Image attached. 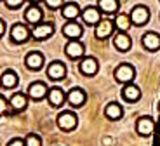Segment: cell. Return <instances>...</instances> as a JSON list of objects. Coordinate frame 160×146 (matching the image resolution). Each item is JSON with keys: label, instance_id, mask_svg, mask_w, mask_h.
<instances>
[{"label": "cell", "instance_id": "44dd1931", "mask_svg": "<svg viewBox=\"0 0 160 146\" xmlns=\"http://www.w3.org/2000/svg\"><path fill=\"white\" fill-rule=\"evenodd\" d=\"M64 92L63 89H59V87H52V89H49V94H47V99L49 103L52 104V106H61V104L64 103Z\"/></svg>", "mask_w": 160, "mask_h": 146}, {"label": "cell", "instance_id": "ffe728a7", "mask_svg": "<svg viewBox=\"0 0 160 146\" xmlns=\"http://www.w3.org/2000/svg\"><path fill=\"white\" fill-rule=\"evenodd\" d=\"M122 96H124V99L129 101V103H136L138 99L141 98V91H139V87L134 85V83H127L124 87V91H122Z\"/></svg>", "mask_w": 160, "mask_h": 146}, {"label": "cell", "instance_id": "7c38bea8", "mask_svg": "<svg viewBox=\"0 0 160 146\" xmlns=\"http://www.w3.org/2000/svg\"><path fill=\"white\" fill-rule=\"evenodd\" d=\"M64 54L72 58V59H78L84 56V45L78 42V40H70L66 43V47H64Z\"/></svg>", "mask_w": 160, "mask_h": 146}, {"label": "cell", "instance_id": "3957f363", "mask_svg": "<svg viewBox=\"0 0 160 146\" xmlns=\"http://www.w3.org/2000/svg\"><path fill=\"white\" fill-rule=\"evenodd\" d=\"M77 123H78L77 115L72 113V111H63V113L58 117V125L63 130H73L77 127Z\"/></svg>", "mask_w": 160, "mask_h": 146}, {"label": "cell", "instance_id": "f1b7e54d", "mask_svg": "<svg viewBox=\"0 0 160 146\" xmlns=\"http://www.w3.org/2000/svg\"><path fill=\"white\" fill-rule=\"evenodd\" d=\"M45 5H47L49 9H59L61 5H64L63 0H44Z\"/></svg>", "mask_w": 160, "mask_h": 146}, {"label": "cell", "instance_id": "52a82bcc", "mask_svg": "<svg viewBox=\"0 0 160 146\" xmlns=\"http://www.w3.org/2000/svg\"><path fill=\"white\" fill-rule=\"evenodd\" d=\"M47 75L51 80H61L66 75V66H64L61 61H52L47 66Z\"/></svg>", "mask_w": 160, "mask_h": 146}, {"label": "cell", "instance_id": "cb8c5ba5", "mask_svg": "<svg viewBox=\"0 0 160 146\" xmlns=\"http://www.w3.org/2000/svg\"><path fill=\"white\" fill-rule=\"evenodd\" d=\"M18 83V75L12 70H5L4 75H2V85L5 89H14Z\"/></svg>", "mask_w": 160, "mask_h": 146}, {"label": "cell", "instance_id": "4dcf8cb0", "mask_svg": "<svg viewBox=\"0 0 160 146\" xmlns=\"http://www.w3.org/2000/svg\"><path fill=\"white\" fill-rule=\"evenodd\" d=\"M0 30H2V32H0V35H4V33H5V23H4V19L0 21Z\"/></svg>", "mask_w": 160, "mask_h": 146}, {"label": "cell", "instance_id": "9a60e30c", "mask_svg": "<svg viewBox=\"0 0 160 146\" xmlns=\"http://www.w3.org/2000/svg\"><path fill=\"white\" fill-rule=\"evenodd\" d=\"M24 64H26L30 70H40V68L44 66V56L37 51L28 52L26 58H24Z\"/></svg>", "mask_w": 160, "mask_h": 146}, {"label": "cell", "instance_id": "5b68a950", "mask_svg": "<svg viewBox=\"0 0 160 146\" xmlns=\"http://www.w3.org/2000/svg\"><path fill=\"white\" fill-rule=\"evenodd\" d=\"M80 18L84 19L85 24L96 26V24L101 21V11H99V7H85L84 11H82V16Z\"/></svg>", "mask_w": 160, "mask_h": 146}, {"label": "cell", "instance_id": "d4e9b609", "mask_svg": "<svg viewBox=\"0 0 160 146\" xmlns=\"http://www.w3.org/2000/svg\"><path fill=\"white\" fill-rule=\"evenodd\" d=\"M26 104H28V101H26V96L21 94V92H18V94H14V96L11 98V106L14 108L16 111L24 110V108H26Z\"/></svg>", "mask_w": 160, "mask_h": 146}, {"label": "cell", "instance_id": "7a4b0ae2", "mask_svg": "<svg viewBox=\"0 0 160 146\" xmlns=\"http://www.w3.org/2000/svg\"><path fill=\"white\" fill-rule=\"evenodd\" d=\"M134 75H136L134 66H131V64H127V63L117 66V70H115V80H117V82H122V83L132 82Z\"/></svg>", "mask_w": 160, "mask_h": 146}, {"label": "cell", "instance_id": "f546056e", "mask_svg": "<svg viewBox=\"0 0 160 146\" xmlns=\"http://www.w3.org/2000/svg\"><path fill=\"white\" fill-rule=\"evenodd\" d=\"M7 146H26V143H24V139L14 138V139H11V141L7 143Z\"/></svg>", "mask_w": 160, "mask_h": 146}, {"label": "cell", "instance_id": "83f0119b", "mask_svg": "<svg viewBox=\"0 0 160 146\" xmlns=\"http://www.w3.org/2000/svg\"><path fill=\"white\" fill-rule=\"evenodd\" d=\"M4 2L9 9H19L24 4V0H4Z\"/></svg>", "mask_w": 160, "mask_h": 146}, {"label": "cell", "instance_id": "30bf717a", "mask_svg": "<svg viewBox=\"0 0 160 146\" xmlns=\"http://www.w3.org/2000/svg\"><path fill=\"white\" fill-rule=\"evenodd\" d=\"M153 129H155V122H153V118H150V117H141V118H138L136 122V130L139 136H150L153 132Z\"/></svg>", "mask_w": 160, "mask_h": 146}, {"label": "cell", "instance_id": "2e32d148", "mask_svg": "<svg viewBox=\"0 0 160 146\" xmlns=\"http://www.w3.org/2000/svg\"><path fill=\"white\" fill-rule=\"evenodd\" d=\"M80 73L85 77H92L98 73V61L94 58H84L80 61Z\"/></svg>", "mask_w": 160, "mask_h": 146}, {"label": "cell", "instance_id": "4316f807", "mask_svg": "<svg viewBox=\"0 0 160 146\" xmlns=\"http://www.w3.org/2000/svg\"><path fill=\"white\" fill-rule=\"evenodd\" d=\"M24 143H26V146H42V141L37 134H28L24 138Z\"/></svg>", "mask_w": 160, "mask_h": 146}, {"label": "cell", "instance_id": "1f68e13d", "mask_svg": "<svg viewBox=\"0 0 160 146\" xmlns=\"http://www.w3.org/2000/svg\"><path fill=\"white\" fill-rule=\"evenodd\" d=\"M30 2H32V4H37V2H40V0H30Z\"/></svg>", "mask_w": 160, "mask_h": 146}, {"label": "cell", "instance_id": "8992f818", "mask_svg": "<svg viewBox=\"0 0 160 146\" xmlns=\"http://www.w3.org/2000/svg\"><path fill=\"white\" fill-rule=\"evenodd\" d=\"M113 26H115L113 21L101 19L99 23L96 24V28H94V35H96L98 38H108V37L113 33Z\"/></svg>", "mask_w": 160, "mask_h": 146}, {"label": "cell", "instance_id": "ba28073f", "mask_svg": "<svg viewBox=\"0 0 160 146\" xmlns=\"http://www.w3.org/2000/svg\"><path fill=\"white\" fill-rule=\"evenodd\" d=\"M52 33H54L52 23H40V24H35L32 35H33V38H37V40H44V38H49Z\"/></svg>", "mask_w": 160, "mask_h": 146}, {"label": "cell", "instance_id": "7402d4cb", "mask_svg": "<svg viewBox=\"0 0 160 146\" xmlns=\"http://www.w3.org/2000/svg\"><path fill=\"white\" fill-rule=\"evenodd\" d=\"M98 7H99V11L106 12V14H113V12L118 11L120 4L118 0H98Z\"/></svg>", "mask_w": 160, "mask_h": 146}, {"label": "cell", "instance_id": "5bb4252c", "mask_svg": "<svg viewBox=\"0 0 160 146\" xmlns=\"http://www.w3.org/2000/svg\"><path fill=\"white\" fill-rule=\"evenodd\" d=\"M49 94V89L44 82H33L28 87V96L32 99H42Z\"/></svg>", "mask_w": 160, "mask_h": 146}, {"label": "cell", "instance_id": "ac0fdd59", "mask_svg": "<svg viewBox=\"0 0 160 146\" xmlns=\"http://www.w3.org/2000/svg\"><path fill=\"white\" fill-rule=\"evenodd\" d=\"M61 12L68 21H75L78 16H82V11H80L78 4H75V2H66L61 9Z\"/></svg>", "mask_w": 160, "mask_h": 146}, {"label": "cell", "instance_id": "603a6c76", "mask_svg": "<svg viewBox=\"0 0 160 146\" xmlns=\"http://www.w3.org/2000/svg\"><path fill=\"white\" fill-rule=\"evenodd\" d=\"M104 115H106V118H110V120L122 118V106H120V104H117V103L106 104V108H104Z\"/></svg>", "mask_w": 160, "mask_h": 146}, {"label": "cell", "instance_id": "9c48e42d", "mask_svg": "<svg viewBox=\"0 0 160 146\" xmlns=\"http://www.w3.org/2000/svg\"><path fill=\"white\" fill-rule=\"evenodd\" d=\"M82 26H80L77 21H68V23L63 26V35L70 40H78L82 37Z\"/></svg>", "mask_w": 160, "mask_h": 146}, {"label": "cell", "instance_id": "277c9868", "mask_svg": "<svg viewBox=\"0 0 160 146\" xmlns=\"http://www.w3.org/2000/svg\"><path fill=\"white\" fill-rule=\"evenodd\" d=\"M30 35H32V32L21 23H16L11 28V38H12V42H16V43H21L24 40H28Z\"/></svg>", "mask_w": 160, "mask_h": 146}, {"label": "cell", "instance_id": "d6986e66", "mask_svg": "<svg viewBox=\"0 0 160 146\" xmlns=\"http://www.w3.org/2000/svg\"><path fill=\"white\" fill-rule=\"evenodd\" d=\"M66 99H68V103L72 106H82L85 103V92L82 89H78V87H73L72 91L68 92Z\"/></svg>", "mask_w": 160, "mask_h": 146}, {"label": "cell", "instance_id": "484cf974", "mask_svg": "<svg viewBox=\"0 0 160 146\" xmlns=\"http://www.w3.org/2000/svg\"><path fill=\"white\" fill-rule=\"evenodd\" d=\"M115 26L118 28L120 32H127L129 28H131V16H127V14H118V16L115 18Z\"/></svg>", "mask_w": 160, "mask_h": 146}, {"label": "cell", "instance_id": "6da1fadb", "mask_svg": "<svg viewBox=\"0 0 160 146\" xmlns=\"http://www.w3.org/2000/svg\"><path fill=\"white\" fill-rule=\"evenodd\" d=\"M131 21L132 24H136V26H143L150 21V9L146 5H136V7H132L131 11Z\"/></svg>", "mask_w": 160, "mask_h": 146}, {"label": "cell", "instance_id": "4fadbf2b", "mask_svg": "<svg viewBox=\"0 0 160 146\" xmlns=\"http://www.w3.org/2000/svg\"><path fill=\"white\" fill-rule=\"evenodd\" d=\"M113 45H115L117 51L125 52V51H129V49H131L132 40H131V37H129L125 32H118L115 37H113Z\"/></svg>", "mask_w": 160, "mask_h": 146}, {"label": "cell", "instance_id": "8fae6325", "mask_svg": "<svg viewBox=\"0 0 160 146\" xmlns=\"http://www.w3.org/2000/svg\"><path fill=\"white\" fill-rule=\"evenodd\" d=\"M141 43H143V47L148 49V51H158L160 49V35L158 33H153V32L144 33L143 38H141Z\"/></svg>", "mask_w": 160, "mask_h": 146}, {"label": "cell", "instance_id": "e0dca14e", "mask_svg": "<svg viewBox=\"0 0 160 146\" xmlns=\"http://www.w3.org/2000/svg\"><path fill=\"white\" fill-rule=\"evenodd\" d=\"M24 19L30 24H40V21H42V9L35 4L30 5V7L24 11Z\"/></svg>", "mask_w": 160, "mask_h": 146}]
</instances>
